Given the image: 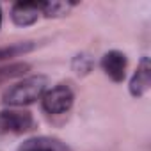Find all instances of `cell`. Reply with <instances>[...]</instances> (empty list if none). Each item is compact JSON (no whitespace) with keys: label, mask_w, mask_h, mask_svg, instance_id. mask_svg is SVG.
I'll return each mask as SVG.
<instances>
[{"label":"cell","mask_w":151,"mask_h":151,"mask_svg":"<svg viewBox=\"0 0 151 151\" xmlns=\"http://www.w3.org/2000/svg\"><path fill=\"white\" fill-rule=\"evenodd\" d=\"M46 87H48V77L30 75V77H25L23 80L16 82L14 86H9L2 94V101L9 107H25L43 98Z\"/></svg>","instance_id":"1"},{"label":"cell","mask_w":151,"mask_h":151,"mask_svg":"<svg viewBox=\"0 0 151 151\" xmlns=\"http://www.w3.org/2000/svg\"><path fill=\"white\" fill-rule=\"evenodd\" d=\"M34 128V117L29 110L7 109L0 112V135L25 133Z\"/></svg>","instance_id":"2"},{"label":"cell","mask_w":151,"mask_h":151,"mask_svg":"<svg viewBox=\"0 0 151 151\" xmlns=\"http://www.w3.org/2000/svg\"><path fill=\"white\" fill-rule=\"evenodd\" d=\"M73 101H75V94L64 84H59V86L48 89L41 100L43 109L48 114H64L73 107Z\"/></svg>","instance_id":"3"},{"label":"cell","mask_w":151,"mask_h":151,"mask_svg":"<svg viewBox=\"0 0 151 151\" xmlns=\"http://www.w3.org/2000/svg\"><path fill=\"white\" fill-rule=\"evenodd\" d=\"M101 69L105 71V75L116 84L123 82L126 77V66H128V59L123 52L119 50H110L101 57Z\"/></svg>","instance_id":"4"},{"label":"cell","mask_w":151,"mask_h":151,"mask_svg":"<svg viewBox=\"0 0 151 151\" xmlns=\"http://www.w3.org/2000/svg\"><path fill=\"white\" fill-rule=\"evenodd\" d=\"M128 87H130V94L133 98H142L149 91V87H151V60H149V57L140 59Z\"/></svg>","instance_id":"5"},{"label":"cell","mask_w":151,"mask_h":151,"mask_svg":"<svg viewBox=\"0 0 151 151\" xmlns=\"http://www.w3.org/2000/svg\"><path fill=\"white\" fill-rule=\"evenodd\" d=\"M39 14H41V2H16L11 9V18L18 27L34 25Z\"/></svg>","instance_id":"6"},{"label":"cell","mask_w":151,"mask_h":151,"mask_svg":"<svg viewBox=\"0 0 151 151\" xmlns=\"http://www.w3.org/2000/svg\"><path fill=\"white\" fill-rule=\"evenodd\" d=\"M18 151H71V147L55 137H32L27 139Z\"/></svg>","instance_id":"7"},{"label":"cell","mask_w":151,"mask_h":151,"mask_svg":"<svg viewBox=\"0 0 151 151\" xmlns=\"http://www.w3.org/2000/svg\"><path fill=\"white\" fill-rule=\"evenodd\" d=\"M77 6L75 2H62V0H52V2H41V14L46 18H62L69 14V11Z\"/></svg>","instance_id":"8"},{"label":"cell","mask_w":151,"mask_h":151,"mask_svg":"<svg viewBox=\"0 0 151 151\" xmlns=\"http://www.w3.org/2000/svg\"><path fill=\"white\" fill-rule=\"evenodd\" d=\"M37 45L34 41H20V43H13L9 46H2L0 48V60H7V59H14L20 55H25L29 52H32Z\"/></svg>","instance_id":"9"},{"label":"cell","mask_w":151,"mask_h":151,"mask_svg":"<svg viewBox=\"0 0 151 151\" xmlns=\"http://www.w3.org/2000/svg\"><path fill=\"white\" fill-rule=\"evenodd\" d=\"M29 69H30L29 62H13L7 66H0V84L9 82V80L18 78V77H23Z\"/></svg>","instance_id":"10"},{"label":"cell","mask_w":151,"mask_h":151,"mask_svg":"<svg viewBox=\"0 0 151 151\" xmlns=\"http://www.w3.org/2000/svg\"><path fill=\"white\" fill-rule=\"evenodd\" d=\"M91 68H93V60H91V57L86 55V53H78L77 57L73 59V69H75V73L86 75V73L91 71Z\"/></svg>","instance_id":"11"},{"label":"cell","mask_w":151,"mask_h":151,"mask_svg":"<svg viewBox=\"0 0 151 151\" xmlns=\"http://www.w3.org/2000/svg\"><path fill=\"white\" fill-rule=\"evenodd\" d=\"M2 18H4V14H2V7H0V29H2Z\"/></svg>","instance_id":"12"}]
</instances>
